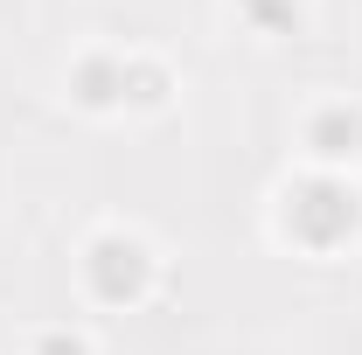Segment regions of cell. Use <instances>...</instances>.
Masks as SVG:
<instances>
[{"mask_svg": "<svg viewBox=\"0 0 362 355\" xmlns=\"http://www.w3.org/2000/svg\"><path fill=\"white\" fill-rule=\"evenodd\" d=\"M279 230L300 244V251H341V244H356L362 230V188L349 175H327V168H314V175H300L286 195H279Z\"/></svg>", "mask_w": 362, "mask_h": 355, "instance_id": "cell-1", "label": "cell"}, {"mask_svg": "<svg viewBox=\"0 0 362 355\" xmlns=\"http://www.w3.org/2000/svg\"><path fill=\"white\" fill-rule=\"evenodd\" d=\"M84 293L98 307H139L153 293V251L133 230H98L84 244Z\"/></svg>", "mask_w": 362, "mask_h": 355, "instance_id": "cell-2", "label": "cell"}, {"mask_svg": "<svg viewBox=\"0 0 362 355\" xmlns=\"http://www.w3.org/2000/svg\"><path fill=\"white\" fill-rule=\"evenodd\" d=\"M307 153H314V168H327V175H341L349 161L362 153V105H349V98H334V105H320V112H307Z\"/></svg>", "mask_w": 362, "mask_h": 355, "instance_id": "cell-3", "label": "cell"}, {"mask_svg": "<svg viewBox=\"0 0 362 355\" xmlns=\"http://www.w3.org/2000/svg\"><path fill=\"white\" fill-rule=\"evenodd\" d=\"M70 98L84 112H126V56H112V49L77 56L70 63Z\"/></svg>", "mask_w": 362, "mask_h": 355, "instance_id": "cell-4", "label": "cell"}, {"mask_svg": "<svg viewBox=\"0 0 362 355\" xmlns=\"http://www.w3.org/2000/svg\"><path fill=\"white\" fill-rule=\"evenodd\" d=\"M168 91H175L168 63H153V56H126V105H133V112H160Z\"/></svg>", "mask_w": 362, "mask_h": 355, "instance_id": "cell-5", "label": "cell"}, {"mask_svg": "<svg viewBox=\"0 0 362 355\" xmlns=\"http://www.w3.org/2000/svg\"><path fill=\"white\" fill-rule=\"evenodd\" d=\"M237 14H244L258 35H293V28H300V0H237Z\"/></svg>", "mask_w": 362, "mask_h": 355, "instance_id": "cell-6", "label": "cell"}, {"mask_svg": "<svg viewBox=\"0 0 362 355\" xmlns=\"http://www.w3.org/2000/svg\"><path fill=\"white\" fill-rule=\"evenodd\" d=\"M35 355H90L84 334H70V327H49L42 342H35Z\"/></svg>", "mask_w": 362, "mask_h": 355, "instance_id": "cell-7", "label": "cell"}]
</instances>
